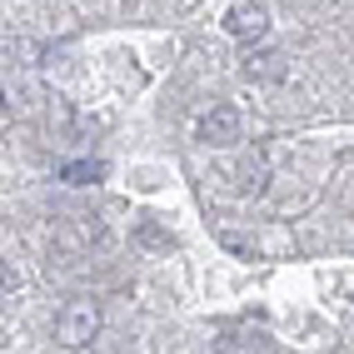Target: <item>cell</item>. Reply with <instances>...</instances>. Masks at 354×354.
Masks as SVG:
<instances>
[{"label":"cell","mask_w":354,"mask_h":354,"mask_svg":"<svg viewBox=\"0 0 354 354\" xmlns=\"http://www.w3.org/2000/svg\"><path fill=\"white\" fill-rule=\"evenodd\" d=\"M95 329H100V310H95V299H70L60 319H55V339L70 344V349H80L95 339Z\"/></svg>","instance_id":"1"},{"label":"cell","mask_w":354,"mask_h":354,"mask_svg":"<svg viewBox=\"0 0 354 354\" xmlns=\"http://www.w3.org/2000/svg\"><path fill=\"white\" fill-rule=\"evenodd\" d=\"M100 175H105L100 160H70L65 170H60V180H70V185H95Z\"/></svg>","instance_id":"4"},{"label":"cell","mask_w":354,"mask_h":354,"mask_svg":"<svg viewBox=\"0 0 354 354\" xmlns=\"http://www.w3.org/2000/svg\"><path fill=\"white\" fill-rule=\"evenodd\" d=\"M200 135L209 140V145H230V140H240V115H234L230 105L209 110L205 120H200Z\"/></svg>","instance_id":"3"},{"label":"cell","mask_w":354,"mask_h":354,"mask_svg":"<svg viewBox=\"0 0 354 354\" xmlns=\"http://www.w3.org/2000/svg\"><path fill=\"white\" fill-rule=\"evenodd\" d=\"M225 30H230L234 40H265L270 10H265V6H234V10L225 15Z\"/></svg>","instance_id":"2"}]
</instances>
